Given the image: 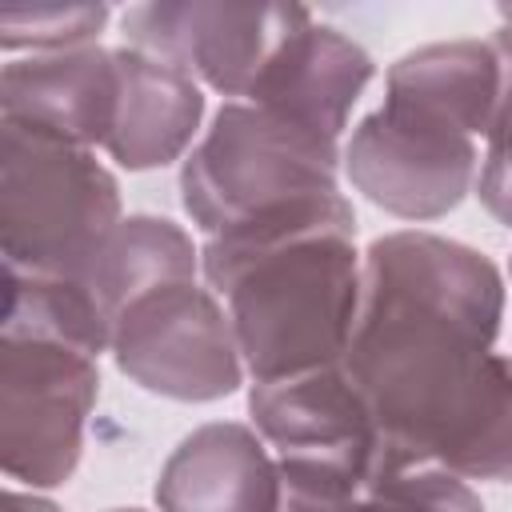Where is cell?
I'll return each mask as SVG.
<instances>
[{"mask_svg":"<svg viewBox=\"0 0 512 512\" xmlns=\"http://www.w3.org/2000/svg\"><path fill=\"white\" fill-rule=\"evenodd\" d=\"M500 316L504 280L484 252L432 232L368 244L340 368L384 436L388 468L440 460L492 376Z\"/></svg>","mask_w":512,"mask_h":512,"instance_id":"obj_1","label":"cell"},{"mask_svg":"<svg viewBox=\"0 0 512 512\" xmlns=\"http://www.w3.org/2000/svg\"><path fill=\"white\" fill-rule=\"evenodd\" d=\"M352 236L356 212L344 192L308 196L208 236L200 272L224 296L256 384L344 360L364 284Z\"/></svg>","mask_w":512,"mask_h":512,"instance_id":"obj_2","label":"cell"},{"mask_svg":"<svg viewBox=\"0 0 512 512\" xmlns=\"http://www.w3.org/2000/svg\"><path fill=\"white\" fill-rule=\"evenodd\" d=\"M120 220V184L92 148L0 124L4 268L68 276Z\"/></svg>","mask_w":512,"mask_h":512,"instance_id":"obj_3","label":"cell"},{"mask_svg":"<svg viewBox=\"0 0 512 512\" xmlns=\"http://www.w3.org/2000/svg\"><path fill=\"white\" fill-rule=\"evenodd\" d=\"M340 144L304 132L248 100H228L180 168V204L220 236L252 216L340 192Z\"/></svg>","mask_w":512,"mask_h":512,"instance_id":"obj_4","label":"cell"},{"mask_svg":"<svg viewBox=\"0 0 512 512\" xmlns=\"http://www.w3.org/2000/svg\"><path fill=\"white\" fill-rule=\"evenodd\" d=\"M248 412L276 456L288 504H328L388 472L384 436L340 364L252 384Z\"/></svg>","mask_w":512,"mask_h":512,"instance_id":"obj_5","label":"cell"},{"mask_svg":"<svg viewBox=\"0 0 512 512\" xmlns=\"http://www.w3.org/2000/svg\"><path fill=\"white\" fill-rule=\"evenodd\" d=\"M96 392V356L56 340L4 336L0 464L8 480L28 484L32 492L64 484L80 464Z\"/></svg>","mask_w":512,"mask_h":512,"instance_id":"obj_6","label":"cell"},{"mask_svg":"<svg viewBox=\"0 0 512 512\" xmlns=\"http://www.w3.org/2000/svg\"><path fill=\"white\" fill-rule=\"evenodd\" d=\"M112 356L128 380L168 400L204 404L244 384V356L228 308L196 280L132 300L112 328Z\"/></svg>","mask_w":512,"mask_h":512,"instance_id":"obj_7","label":"cell"},{"mask_svg":"<svg viewBox=\"0 0 512 512\" xmlns=\"http://www.w3.org/2000/svg\"><path fill=\"white\" fill-rule=\"evenodd\" d=\"M312 20L300 4H212V0H156L124 12L132 48L152 52L192 80L200 76L220 96H244L260 80L272 52Z\"/></svg>","mask_w":512,"mask_h":512,"instance_id":"obj_8","label":"cell"},{"mask_svg":"<svg viewBox=\"0 0 512 512\" xmlns=\"http://www.w3.org/2000/svg\"><path fill=\"white\" fill-rule=\"evenodd\" d=\"M344 172L376 208L400 220H436L472 192L480 156L472 136L380 104L352 128Z\"/></svg>","mask_w":512,"mask_h":512,"instance_id":"obj_9","label":"cell"},{"mask_svg":"<svg viewBox=\"0 0 512 512\" xmlns=\"http://www.w3.org/2000/svg\"><path fill=\"white\" fill-rule=\"evenodd\" d=\"M120 100L116 48L32 52L0 72V124H20L80 148L108 144Z\"/></svg>","mask_w":512,"mask_h":512,"instance_id":"obj_10","label":"cell"},{"mask_svg":"<svg viewBox=\"0 0 512 512\" xmlns=\"http://www.w3.org/2000/svg\"><path fill=\"white\" fill-rule=\"evenodd\" d=\"M372 72L376 64L356 40H348L340 28L304 20L264 64L248 104L340 144Z\"/></svg>","mask_w":512,"mask_h":512,"instance_id":"obj_11","label":"cell"},{"mask_svg":"<svg viewBox=\"0 0 512 512\" xmlns=\"http://www.w3.org/2000/svg\"><path fill=\"white\" fill-rule=\"evenodd\" d=\"M160 512H280L284 480L264 436L236 420L188 432L156 480Z\"/></svg>","mask_w":512,"mask_h":512,"instance_id":"obj_12","label":"cell"},{"mask_svg":"<svg viewBox=\"0 0 512 512\" xmlns=\"http://www.w3.org/2000/svg\"><path fill=\"white\" fill-rule=\"evenodd\" d=\"M504 92V60L496 40L424 44L400 56L384 80V108L404 112L460 136H488Z\"/></svg>","mask_w":512,"mask_h":512,"instance_id":"obj_13","label":"cell"},{"mask_svg":"<svg viewBox=\"0 0 512 512\" xmlns=\"http://www.w3.org/2000/svg\"><path fill=\"white\" fill-rule=\"evenodd\" d=\"M116 72L120 100L112 136L104 144L108 156L128 172H148L180 160L204 116L200 84L184 68L132 44L116 48Z\"/></svg>","mask_w":512,"mask_h":512,"instance_id":"obj_14","label":"cell"},{"mask_svg":"<svg viewBox=\"0 0 512 512\" xmlns=\"http://www.w3.org/2000/svg\"><path fill=\"white\" fill-rule=\"evenodd\" d=\"M196 268H200V252L192 248L180 224H172L168 216H128L68 276L84 288L96 312L116 328L120 312L132 300L164 284L196 280Z\"/></svg>","mask_w":512,"mask_h":512,"instance_id":"obj_15","label":"cell"},{"mask_svg":"<svg viewBox=\"0 0 512 512\" xmlns=\"http://www.w3.org/2000/svg\"><path fill=\"white\" fill-rule=\"evenodd\" d=\"M4 336L56 340L76 352H112V324L72 276L4 268Z\"/></svg>","mask_w":512,"mask_h":512,"instance_id":"obj_16","label":"cell"},{"mask_svg":"<svg viewBox=\"0 0 512 512\" xmlns=\"http://www.w3.org/2000/svg\"><path fill=\"white\" fill-rule=\"evenodd\" d=\"M436 468H448L460 480L512 484V356H496L480 400L444 444Z\"/></svg>","mask_w":512,"mask_h":512,"instance_id":"obj_17","label":"cell"},{"mask_svg":"<svg viewBox=\"0 0 512 512\" xmlns=\"http://www.w3.org/2000/svg\"><path fill=\"white\" fill-rule=\"evenodd\" d=\"M288 512H484V504L456 472L412 464L372 476L352 496L328 504H288Z\"/></svg>","mask_w":512,"mask_h":512,"instance_id":"obj_18","label":"cell"},{"mask_svg":"<svg viewBox=\"0 0 512 512\" xmlns=\"http://www.w3.org/2000/svg\"><path fill=\"white\" fill-rule=\"evenodd\" d=\"M108 24V4H20L0 12L4 52H68L96 44Z\"/></svg>","mask_w":512,"mask_h":512,"instance_id":"obj_19","label":"cell"},{"mask_svg":"<svg viewBox=\"0 0 512 512\" xmlns=\"http://www.w3.org/2000/svg\"><path fill=\"white\" fill-rule=\"evenodd\" d=\"M496 48L504 60V92H500V108L488 132V152L476 176V192H480V204L500 224L512 228V32L508 28L496 32Z\"/></svg>","mask_w":512,"mask_h":512,"instance_id":"obj_20","label":"cell"},{"mask_svg":"<svg viewBox=\"0 0 512 512\" xmlns=\"http://www.w3.org/2000/svg\"><path fill=\"white\" fill-rule=\"evenodd\" d=\"M4 512H60L52 500L36 496V492H20V488H8L4 496Z\"/></svg>","mask_w":512,"mask_h":512,"instance_id":"obj_21","label":"cell"},{"mask_svg":"<svg viewBox=\"0 0 512 512\" xmlns=\"http://www.w3.org/2000/svg\"><path fill=\"white\" fill-rule=\"evenodd\" d=\"M496 12H500V20H504V28H508V32H512V4H500V8H496Z\"/></svg>","mask_w":512,"mask_h":512,"instance_id":"obj_22","label":"cell"},{"mask_svg":"<svg viewBox=\"0 0 512 512\" xmlns=\"http://www.w3.org/2000/svg\"><path fill=\"white\" fill-rule=\"evenodd\" d=\"M116 512H140V508H116Z\"/></svg>","mask_w":512,"mask_h":512,"instance_id":"obj_23","label":"cell"}]
</instances>
